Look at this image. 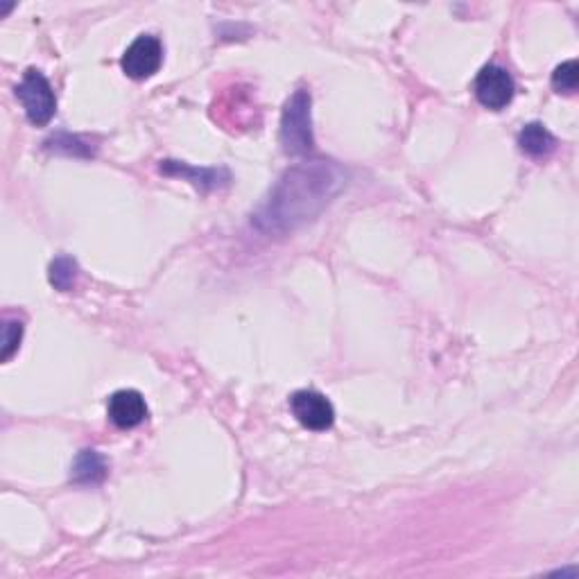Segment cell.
Segmentation results:
<instances>
[{
    "label": "cell",
    "instance_id": "8fae6325",
    "mask_svg": "<svg viewBox=\"0 0 579 579\" xmlns=\"http://www.w3.org/2000/svg\"><path fill=\"white\" fill-rule=\"evenodd\" d=\"M77 276H80V267H77L71 256H59L57 261H53V265H50V283H53L57 290L62 292L73 290Z\"/></svg>",
    "mask_w": 579,
    "mask_h": 579
},
{
    "label": "cell",
    "instance_id": "4fadbf2b",
    "mask_svg": "<svg viewBox=\"0 0 579 579\" xmlns=\"http://www.w3.org/2000/svg\"><path fill=\"white\" fill-rule=\"evenodd\" d=\"M21 337H23V324L21 322H7L3 328V360L7 362L14 351L21 347Z\"/></svg>",
    "mask_w": 579,
    "mask_h": 579
},
{
    "label": "cell",
    "instance_id": "30bf717a",
    "mask_svg": "<svg viewBox=\"0 0 579 579\" xmlns=\"http://www.w3.org/2000/svg\"><path fill=\"white\" fill-rule=\"evenodd\" d=\"M107 475V464L95 451H82L73 464V480L77 485H95Z\"/></svg>",
    "mask_w": 579,
    "mask_h": 579
},
{
    "label": "cell",
    "instance_id": "ba28073f",
    "mask_svg": "<svg viewBox=\"0 0 579 579\" xmlns=\"http://www.w3.org/2000/svg\"><path fill=\"white\" fill-rule=\"evenodd\" d=\"M518 145H521V150L525 154H530L534 159H541L557 150V138L541 123H530L521 129V134H518Z\"/></svg>",
    "mask_w": 579,
    "mask_h": 579
},
{
    "label": "cell",
    "instance_id": "7a4b0ae2",
    "mask_svg": "<svg viewBox=\"0 0 579 579\" xmlns=\"http://www.w3.org/2000/svg\"><path fill=\"white\" fill-rule=\"evenodd\" d=\"M281 145L288 154H306L313 150V125H310V93L297 91L285 102L281 116Z\"/></svg>",
    "mask_w": 579,
    "mask_h": 579
},
{
    "label": "cell",
    "instance_id": "3957f363",
    "mask_svg": "<svg viewBox=\"0 0 579 579\" xmlns=\"http://www.w3.org/2000/svg\"><path fill=\"white\" fill-rule=\"evenodd\" d=\"M16 98H19L25 109V116H28L32 125L43 127L53 120L57 111V98L53 86L43 77V73L28 68L21 84L16 86Z\"/></svg>",
    "mask_w": 579,
    "mask_h": 579
},
{
    "label": "cell",
    "instance_id": "9c48e42d",
    "mask_svg": "<svg viewBox=\"0 0 579 579\" xmlns=\"http://www.w3.org/2000/svg\"><path fill=\"white\" fill-rule=\"evenodd\" d=\"M161 172H166V175L184 177L190 181V184L200 186L204 190L220 186V177H229L224 170H209V168L200 170V168H190L186 166V163H179V161H163Z\"/></svg>",
    "mask_w": 579,
    "mask_h": 579
},
{
    "label": "cell",
    "instance_id": "7c38bea8",
    "mask_svg": "<svg viewBox=\"0 0 579 579\" xmlns=\"http://www.w3.org/2000/svg\"><path fill=\"white\" fill-rule=\"evenodd\" d=\"M579 82V68L575 59L557 66V71L552 73V89L557 93H575Z\"/></svg>",
    "mask_w": 579,
    "mask_h": 579
},
{
    "label": "cell",
    "instance_id": "6da1fadb",
    "mask_svg": "<svg viewBox=\"0 0 579 579\" xmlns=\"http://www.w3.org/2000/svg\"><path fill=\"white\" fill-rule=\"evenodd\" d=\"M344 186L342 170L326 161H310L290 168L274 186L270 200L256 213L263 231H292L313 220Z\"/></svg>",
    "mask_w": 579,
    "mask_h": 579
},
{
    "label": "cell",
    "instance_id": "52a82bcc",
    "mask_svg": "<svg viewBox=\"0 0 579 579\" xmlns=\"http://www.w3.org/2000/svg\"><path fill=\"white\" fill-rule=\"evenodd\" d=\"M109 419L118 428H136L148 419V405L141 392L136 390H120L111 394L109 399Z\"/></svg>",
    "mask_w": 579,
    "mask_h": 579
},
{
    "label": "cell",
    "instance_id": "8992f818",
    "mask_svg": "<svg viewBox=\"0 0 579 579\" xmlns=\"http://www.w3.org/2000/svg\"><path fill=\"white\" fill-rule=\"evenodd\" d=\"M290 410L301 426L315 432L328 430L335 423V410L324 394L299 390L290 396Z\"/></svg>",
    "mask_w": 579,
    "mask_h": 579
},
{
    "label": "cell",
    "instance_id": "5b68a950",
    "mask_svg": "<svg viewBox=\"0 0 579 579\" xmlns=\"http://www.w3.org/2000/svg\"><path fill=\"white\" fill-rule=\"evenodd\" d=\"M163 64V46L152 34H141L132 46L125 50L120 66L123 73L132 80H148L159 71Z\"/></svg>",
    "mask_w": 579,
    "mask_h": 579
},
{
    "label": "cell",
    "instance_id": "277c9868",
    "mask_svg": "<svg viewBox=\"0 0 579 579\" xmlns=\"http://www.w3.org/2000/svg\"><path fill=\"white\" fill-rule=\"evenodd\" d=\"M473 91H475V98H478L482 107L500 111L514 100L516 84H514V77L509 75L507 68L489 64V66L482 68L478 77H475Z\"/></svg>",
    "mask_w": 579,
    "mask_h": 579
}]
</instances>
